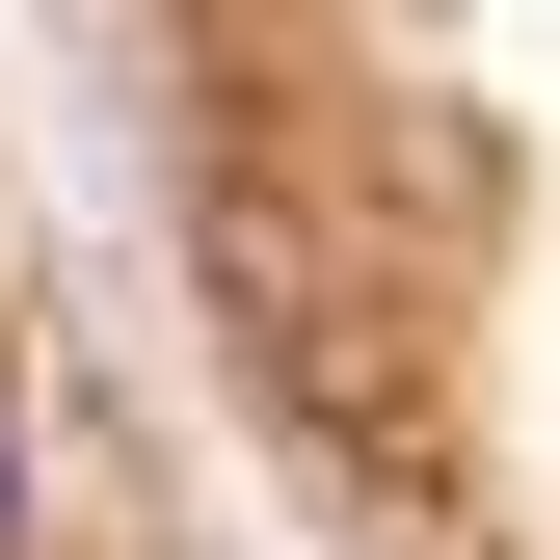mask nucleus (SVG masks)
<instances>
[{"label":"nucleus","mask_w":560,"mask_h":560,"mask_svg":"<svg viewBox=\"0 0 560 560\" xmlns=\"http://www.w3.org/2000/svg\"><path fill=\"white\" fill-rule=\"evenodd\" d=\"M0 534H27V400H0Z\"/></svg>","instance_id":"f257e3e1"}]
</instances>
